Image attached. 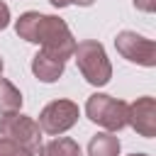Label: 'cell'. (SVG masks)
Segmentation results:
<instances>
[{
  "instance_id": "cell-14",
  "label": "cell",
  "mask_w": 156,
  "mask_h": 156,
  "mask_svg": "<svg viewBox=\"0 0 156 156\" xmlns=\"http://www.w3.org/2000/svg\"><path fill=\"white\" fill-rule=\"evenodd\" d=\"M7 24H10V7L0 0V29H5Z\"/></svg>"
},
{
  "instance_id": "cell-4",
  "label": "cell",
  "mask_w": 156,
  "mask_h": 156,
  "mask_svg": "<svg viewBox=\"0 0 156 156\" xmlns=\"http://www.w3.org/2000/svg\"><path fill=\"white\" fill-rule=\"evenodd\" d=\"M0 136L15 141L17 146L27 149L34 156L41 149V129H39L37 119L29 115H20V112L0 115Z\"/></svg>"
},
{
  "instance_id": "cell-12",
  "label": "cell",
  "mask_w": 156,
  "mask_h": 156,
  "mask_svg": "<svg viewBox=\"0 0 156 156\" xmlns=\"http://www.w3.org/2000/svg\"><path fill=\"white\" fill-rule=\"evenodd\" d=\"M0 156H34V154H29L27 149L17 146L15 141H10V139L0 136Z\"/></svg>"
},
{
  "instance_id": "cell-9",
  "label": "cell",
  "mask_w": 156,
  "mask_h": 156,
  "mask_svg": "<svg viewBox=\"0 0 156 156\" xmlns=\"http://www.w3.org/2000/svg\"><path fill=\"white\" fill-rule=\"evenodd\" d=\"M119 139L112 132H100L88 144V156H119Z\"/></svg>"
},
{
  "instance_id": "cell-13",
  "label": "cell",
  "mask_w": 156,
  "mask_h": 156,
  "mask_svg": "<svg viewBox=\"0 0 156 156\" xmlns=\"http://www.w3.org/2000/svg\"><path fill=\"white\" fill-rule=\"evenodd\" d=\"M134 7L141 12H154L156 10V0H134Z\"/></svg>"
},
{
  "instance_id": "cell-16",
  "label": "cell",
  "mask_w": 156,
  "mask_h": 156,
  "mask_svg": "<svg viewBox=\"0 0 156 156\" xmlns=\"http://www.w3.org/2000/svg\"><path fill=\"white\" fill-rule=\"evenodd\" d=\"M73 2H76V5H80V7H90L95 0H73Z\"/></svg>"
},
{
  "instance_id": "cell-5",
  "label": "cell",
  "mask_w": 156,
  "mask_h": 156,
  "mask_svg": "<svg viewBox=\"0 0 156 156\" xmlns=\"http://www.w3.org/2000/svg\"><path fill=\"white\" fill-rule=\"evenodd\" d=\"M78 117H80V110H78V105L73 100H51L39 112V122L37 124H39V129L44 134L56 136V134L68 132L78 122Z\"/></svg>"
},
{
  "instance_id": "cell-11",
  "label": "cell",
  "mask_w": 156,
  "mask_h": 156,
  "mask_svg": "<svg viewBox=\"0 0 156 156\" xmlns=\"http://www.w3.org/2000/svg\"><path fill=\"white\" fill-rule=\"evenodd\" d=\"M20 107H22V93L15 88V83L0 78V115L20 112Z\"/></svg>"
},
{
  "instance_id": "cell-2",
  "label": "cell",
  "mask_w": 156,
  "mask_h": 156,
  "mask_svg": "<svg viewBox=\"0 0 156 156\" xmlns=\"http://www.w3.org/2000/svg\"><path fill=\"white\" fill-rule=\"evenodd\" d=\"M73 58L78 63L80 76L90 83V85H107L112 78V63L105 54V46L95 39H85L80 44H76Z\"/></svg>"
},
{
  "instance_id": "cell-10",
  "label": "cell",
  "mask_w": 156,
  "mask_h": 156,
  "mask_svg": "<svg viewBox=\"0 0 156 156\" xmlns=\"http://www.w3.org/2000/svg\"><path fill=\"white\" fill-rule=\"evenodd\" d=\"M37 156H80V146L71 136H56V139L41 144Z\"/></svg>"
},
{
  "instance_id": "cell-15",
  "label": "cell",
  "mask_w": 156,
  "mask_h": 156,
  "mask_svg": "<svg viewBox=\"0 0 156 156\" xmlns=\"http://www.w3.org/2000/svg\"><path fill=\"white\" fill-rule=\"evenodd\" d=\"M54 7H68V5H73V0H49Z\"/></svg>"
},
{
  "instance_id": "cell-7",
  "label": "cell",
  "mask_w": 156,
  "mask_h": 156,
  "mask_svg": "<svg viewBox=\"0 0 156 156\" xmlns=\"http://www.w3.org/2000/svg\"><path fill=\"white\" fill-rule=\"evenodd\" d=\"M127 124L139 134V136H156V100L151 95H144V98H136L132 105H129V112H127Z\"/></svg>"
},
{
  "instance_id": "cell-3",
  "label": "cell",
  "mask_w": 156,
  "mask_h": 156,
  "mask_svg": "<svg viewBox=\"0 0 156 156\" xmlns=\"http://www.w3.org/2000/svg\"><path fill=\"white\" fill-rule=\"evenodd\" d=\"M127 112L129 105L124 100H117L105 93H93L85 102V115L95 124L105 127L107 132H119L127 127Z\"/></svg>"
},
{
  "instance_id": "cell-18",
  "label": "cell",
  "mask_w": 156,
  "mask_h": 156,
  "mask_svg": "<svg viewBox=\"0 0 156 156\" xmlns=\"http://www.w3.org/2000/svg\"><path fill=\"white\" fill-rule=\"evenodd\" d=\"M0 78H2V76H0Z\"/></svg>"
},
{
  "instance_id": "cell-17",
  "label": "cell",
  "mask_w": 156,
  "mask_h": 156,
  "mask_svg": "<svg viewBox=\"0 0 156 156\" xmlns=\"http://www.w3.org/2000/svg\"><path fill=\"white\" fill-rule=\"evenodd\" d=\"M129 156H149V154H129Z\"/></svg>"
},
{
  "instance_id": "cell-6",
  "label": "cell",
  "mask_w": 156,
  "mask_h": 156,
  "mask_svg": "<svg viewBox=\"0 0 156 156\" xmlns=\"http://www.w3.org/2000/svg\"><path fill=\"white\" fill-rule=\"evenodd\" d=\"M115 46H117V51H119L127 61H132V63H139V66H144V68L156 66V44H154L151 39L136 34V32H129V29L119 32L117 39H115Z\"/></svg>"
},
{
  "instance_id": "cell-8",
  "label": "cell",
  "mask_w": 156,
  "mask_h": 156,
  "mask_svg": "<svg viewBox=\"0 0 156 156\" xmlns=\"http://www.w3.org/2000/svg\"><path fill=\"white\" fill-rule=\"evenodd\" d=\"M63 68H66L63 61L49 56V54L41 51V49L32 56V73H34L41 83H54V80H58V78L63 76Z\"/></svg>"
},
{
  "instance_id": "cell-1",
  "label": "cell",
  "mask_w": 156,
  "mask_h": 156,
  "mask_svg": "<svg viewBox=\"0 0 156 156\" xmlns=\"http://www.w3.org/2000/svg\"><path fill=\"white\" fill-rule=\"evenodd\" d=\"M15 32L20 39L29 44H39L41 51L66 63V58L76 51V39L68 29V24L56 15H41V12H24L15 22Z\"/></svg>"
}]
</instances>
